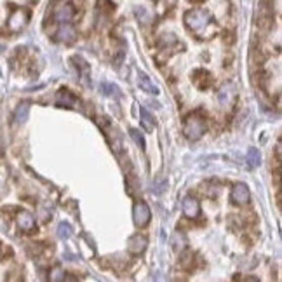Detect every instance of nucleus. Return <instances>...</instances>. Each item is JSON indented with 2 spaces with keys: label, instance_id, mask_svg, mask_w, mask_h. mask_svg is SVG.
I'll list each match as a JSON object with an SVG mask.
<instances>
[{
  "label": "nucleus",
  "instance_id": "1",
  "mask_svg": "<svg viewBox=\"0 0 282 282\" xmlns=\"http://www.w3.org/2000/svg\"><path fill=\"white\" fill-rule=\"evenodd\" d=\"M185 25L190 31H194L199 37H209L214 33V23L213 18L207 11L204 9H192L185 14Z\"/></svg>",
  "mask_w": 282,
  "mask_h": 282
},
{
  "label": "nucleus",
  "instance_id": "2",
  "mask_svg": "<svg viewBox=\"0 0 282 282\" xmlns=\"http://www.w3.org/2000/svg\"><path fill=\"white\" fill-rule=\"evenodd\" d=\"M206 117L201 112H194L186 117L185 125H183V132H185L186 139L197 141L202 138V134L206 132Z\"/></svg>",
  "mask_w": 282,
  "mask_h": 282
},
{
  "label": "nucleus",
  "instance_id": "3",
  "mask_svg": "<svg viewBox=\"0 0 282 282\" xmlns=\"http://www.w3.org/2000/svg\"><path fill=\"white\" fill-rule=\"evenodd\" d=\"M28 21H30L28 9L19 7V9H14L13 13H11L9 19H7V28H9V31H13V33H18V31H21L28 25Z\"/></svg>",
  "mask_w": 282,
  "mask_h": 282
},
{
  "label": "nucleus",
  "instance_id": "4",
  "mask_svg": "<svg viewBox=\"0 0 282 282\" xmlns=\"http://www.w3.org/2000/svg\"><path fill=\"white\" fill-rule=\"evenodd\" d=\"M150 219H152L150 207L145 202L134 204V207H132V221H134V225L138 226V228H143V226H147L148 223H150Z\"/></svg>",
  "mask_w": 282,
  "mask_h": 282
},
{
  "label": "nucleus",
  "instance_id": "5",
  "mask_svg": "<svg viewBox=\"0 0 282 282\" xmlns=\"http://www.w3.org/2000/svg\"><path fill=\"white\" fill-rule=\"evenodd\" d=\"M230 201L235 206H246L249 202V188L246 183H235L232 186V194H230Z\"/></svg>",
  "mask_w": 282,
  "mask_h": 282
},
{
  "label": "nucleus",
  "instance_id": "6",
  "mask_svg": "<svg viewBox=\"0 0 282 282\" xmlns=\"http://www.w3.org/2000/svg\"><path fill=\"white\" fill-rule=\"evenodd\" d=\"M16 223H18L19 230L26 233H31L37 230V221H35L33 214L28 213V211H19L18 216H16Z\"/></svg>",
  "mask_w": 282,
  "mask_h": 282
},
{
  "label": "nucleus",
  "instance_id": "7",
  "mask_svg": "<svg viewBox=\"0 0 282 282\" xmlns=\"http://www.w3.org/2000/svg\"><path fill=\"white\" fill-rule=\"evenodd\" d=\"M181 209L186 218L195 219V218H199V214H201V202H199L195 197H192V195H188V197L183 199Z\"/></svg>",
  "mask_w": 282,
  "mask_h": 282
},
{
  "label": "nucleus",
  "instance_id": "8",
  "mask_svg": "<svg viewBox=\"0 0 282 282\" xmlns=\"http://www.w3.org/2000/svg\"><path fill=\"white\" fill-rule=\"evenodd\" d=\"M147 246H148V239L145 237V235H141V233L132 235V237L129 239V242H127L129 253L134 254V256H139V254H143L145 249H147Z\"/></svg>",
  "mask_w": 282,
  "mask_h": 282
},
{
  "label": "nucleus",
  "instance_id": "9",
  "mask_svg": "<svg viewBox=\"0 0 282 282\" xmlns=\"http://www.w3.org/2000/svg\"><path fill=\"white\" fill-rule=\"evenodd\" d=\"M56 38L60 42H65V44H72V42L77 38L75 26L70 25V23H61L60 28H58V31H56Z\"/></svg>",
  "mask_w": 282,
  "mask_h": 282
},
{
  "label": "nucleus",
  "instance_id": "10",
  "mask_svg": "<svg viewBox=\"0 0 282 282\" xmlns=\"http://www.w3.org/2000/svg\"><path fill=\"white\" fill-rule=\"evenodd\" d=\"M75 16V9L72 4H61L54 9V19L60 23H70Z\"/></svg>",
  "mask_w": 282,
  "mask_h": 282
},
{
  "label": "nucleus",
  "instance_id": "11",
  "mask_svg": "<svg viewBox=\"0 0 282 282\" xmlns=\"http://www.w3.org/2000/svg\"><path fill=\"white\" fill-rule=\"evenodd\" d=\"M56 105L58 107H66V108H75L77 105V98L73 96L68 89H61L60 92L56 94Z\"/></svg>",
  "mask_w": 282,
  "mask_h": 282
},
{
  "label": "nucleus",
  "instance_id": "12",
  "mask_svg": "<svg viewBox=\"0 0 282 282\" xmlns=\"http://www.w3.org/2000/svg\"><path fill=\"white\" fill-rule=\"evenodd\" d=\"M28 113H30V103H28V101H23V103H19L18 108H16V112H14L16 124L25 122V120L28 119Z\"/></svg>",
  "mask_w": 282,
  "mask_h": 282
},
{
  "label": "nucleus",
  "instance_id": "13",
  "mask_svg": "<svg viewBox=\"0 0 282 282\" xmlns=\"http://www.w3.org/2000/svg\"><path fill=\"white\" fill-rule=\"evenodd\" d=\"M138 84H139V87L143 89V91H147V92H150V94H157V92H159L157 85L152 84V80L147 75H145L143 72H138Z\"/></svg>",
  "mask_w": 282,
  "mask_h": 282
},
{
  "label": "nucleus",
  "instance_id": "14",
  "mask_svg": "<svg viewBox=\"0 0 282 282\" xmlns=\"http://www.w3.org/2000/svg\"><path fill=\"white\" fill-rule=\"evenodd\" d=\"M141 125L145 127V131L152 132L155 127V119L147 108H141Z\"/></svg>",
  "mask_w": 282,
  "mask_h": 282
},
{
  "label": "nucleus",
  "instance_id": "15",
  "mask_svg": "<svg viewBox=\"0 0 282 282\" xmlns=\"http://www.w3.org/2000/svg\"><path fill=\"white\" fill-rule=\"evenodd\" d=\"M233 91V87L230 84H226V85H223V89L221 91H219V94H218V98H219V103L223 105V107H228L230 103H232V98H230V92Z\"/></svg>",
  "mask_w": 282,
  "mask_h": 282
},
{
  "label": "nucleus",
  "instance_id": "16",
  "mask_svg": "<svg viewBox=\"0 0 282 282\" xmlns=\"http://www.w3.org/2000/svg\"><path fill=\"white\" fill-rule=\"evenodd\" d=\"M136 18H138V21L141 25H150L152 23V13L148 9H145V7H136Z\"/></svg>",
  "mask_w": 282,
  "mask_h": 282
},
{
  "label": "nucleus",
  "instance_id": "17",
  "mask_svg": "<svg viewBox=\"0 0 282 282\" xmlns=\"http://www.w3.org/2000/svg\"><path fill=\"white\" fill-rule=\"evenodd\" d=\"M80 65H77V68H80V82L84 85H89V65L82 58H77Z\"/></svg>",
  "mask_w": 282,
  "mask_h": 282
},
{
  "label": "nucleus",
  "instance_id": "18",
  "mask_svg": "<svg viewBox=\"0 0 282 282\" xmlns=\"http://www.w3.org/2000/svg\"><path fill=\"white\" fill-rule=\"evenodd\" d=\"M260 162H261V155H260V152L256 150V148H249L248 150V164H249V167H258L260 166Z\"/></svg>",
  "mask_w": 282,
  "mask_h": 282
},
{
  "label": "nucleus",
  "instance_id": "19",
  "mask_svg": "<svg viewBox=\"0 0 282 282\" xmlns=\"http://www.w3.org/2000/svg\"><path fill=\"white\" fill-rule=\"evenodd\" d=\"M72 233H73V228L68 221H61L58 225V235H60V239H70Z\"/></svg>",
  "mask_w": 282,
  "mask_h": 282
},
{
  "label": "nucleus",
  "instance_id": "20",
  "mask_svg": "<svg viewBox=\"0 0 282 282\" xmlns=\"http://www.w3.org/2000/svg\"><path fill=\"white\" fill-rule=\"evenodd\" d=\"M100 91L103 92L105 96H115V94L119 92V89L113 84H110V82H103V84L100 85Z\"/></svg>",
  "mask_w": 282,
  "mask_h": 282
},
{
  "label": "nucleus",
  "instance_id": "21",
  "mask_svg": "<svg viewBox=\"0 0 282 282\" xmlns=\"http://www.w3.org/2000/svg\"><path fill=\"white\" fill-rule=\"evenodd\" d=\"M129 134H131L132 141H134V143L138 145V147L141 148V150H145V139H143V134H141V132L138 131V129H131V131H129Z\"/></svg>",
  "mask_w": 282,
  "mask_h": 282
},
{
  "label": "nucleus",
  "instance_id": "22",
  "mask_svg": "<svg viewBox=\"0 0 282 282\" xmlns=\"http://www.w3.org/2000/svg\"><path fill=\"white\" fill-rule=\"evenodd\" d=\"M51 280H65V273H63V270L60 268V266H54L53 270H51V275H49Z\"/></svg>",
  "mask_w": 282,
  "mask_h": 282
},
{
  "label": "nucleus",
  "instance_id": "23",
  "mask_svg": "<svg viewBox=\"0 0 282 282\" xmlns=\"http://www.w3.org/2000/svg\"><path fill=\"white\" fill-rule=\"evenodd\" d=\"M25 2H33V0H25Z\"/></svg>",
  "mask_w": 282,
  "mask_h": 282
}]
</instances>
